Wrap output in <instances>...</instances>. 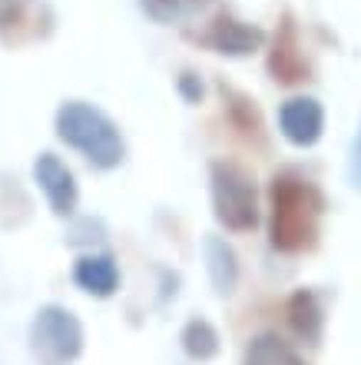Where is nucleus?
Instances as JSON below:
<instances>
[{"instance_id": "4", "label": "nucleus", "mask_w": 361, "mask_h": 365, "mask_svg": "<svg viewBox=\"0 0 361 365\" xmlns=\"http://www.w3.org/2000/svg\"><path fill=\"white\" fill-rule=\"evenodd\" d=\"M30 346L43 365H70L83 352V326L63 306H43L30 326Z\"/></svg>"}, {"instance_id": "16", "label": "nucleus", "mask_w": 361, "mask_h": 365, "mask_svg": "<svg viewBox=\"0 0 361 365\" xmlns=\"http://www.w3.org/2000/svg\"><path fill=\"white\" fill-rule=\"evenodd\" d=\"M206 7H209V0H140V10L146 17L156 20V24H166V27L186 24Z\"/></svg>"}, {"instance_id": "17", "label": "nucleus", "mask_w": 361, "mask_h": 365, "mask_svg": "<svg viewBox=\"0 0 361 365\" xmlns=\"http://www.w3.org/2000/svg\"><path fill=\"white\" fill-rule=\"evenodd\" d=\"M176 87H179V93H182V100H186V103H199L202 93H206L199 73H192V70H182L179 80H176Z\"/></svg>"}, {"instance_id": "9", "label": "nucleus", "mask_w": 361, "mask_h": 365, "mask_svg": "<svg viewBox=\"0 0 361 365\" xmlns=\"http://www.w3.org/2000/svg\"><path fill=\"white\" fill-rule=\"evenodd\" d=\"M202 43L212 47L216 53H222V57H248V53L262 50L266 30L256 27V24H246V20H239V17H232V14L222 10V14L209 24Z\"/></svg>"}, {"instance_id": "1", "label": "nucleus", "mask_w": 361, "mask_h": 365, "mask_svg": "<svg viewBox=\"0 0 361 365\" xmlns=\"http://www.w3.org/2000/svg\"><path fill=\"white\" fill-rule=\"evenodd\" d=\"M325 196L298 173H276L268 182V242L272 250L298 256L318 242Z\"/></svg>"}, {"instance_id": "10", "label": "nucleus", "mask_w": 361, "mask_h": 365, "mask_svg": "<svg viewBox=\"0 0 361 365\" xmlns=\"http://www.w3.org/2000/svg\"><path fill=\"white\" fill-rule=\"evenodd\" d=\"M73 282L93 299H110L120 289V266L110 252L80 256L73 266Z\"/></svg>"}, {"instance_id": "8", "label": "nucleus", "mask_w": 361, "mask_h": 365, "mask_svg": "<svg viewBox=\"0 0 361 365\" xmlns=\"http://www.w3.org/2000/svg\"><path fill=\"white\" fill-rule=\"evenodd\" d=\"M278 133L292 146L308 150L325 133V106L315 96H292L278 106Z\"/></svg>"}, {"instance_id": "2", "label": "nucleus", "mask_w": 361, "mask_h": 365, "mask_svg": "<svg viewBox=\"0 0 361 365\" xmlns=\"http://www.w3.org/2000/svg\"><path fill=\"white\" fill-rule=\"evenodd\" d=\"M57 136L60 143L83 156L93 170H116L126 160V140L120 126L100 110V106L86 103V100H67L57 110Z\"/></svg>"}, {"instance_id": "13", "label": "nucleus", "mask_w": 361, "mask_h": 365, "mask_svg": "<svg viewBox=\"0 0 361 365\" xmlns=\"http://www.w3.org/2000/svg\"><path fill=\"white\" fill-rule=\"evenodd\" d=\"M242 365H308V362L278 332H258V336L248 339L246 352H242Z\"/></svg>"}, {"instance_id": "15", "label": "nucleus", "mask_w": 361, "mask_h": 365, "mask_svg": "<svg viewBox=\"0 0 361 365\" xmlns=\"http://www.w3.org/2000/svg\"><path fill=\"white\" fill-rule=\"evenodd\" d=\"M182 352L192 359V362H209V359L219 356V332L216 326H212L209 319H189L186 322V329H182Z\"/></svg>"}, {"instance_id": "18", "label": "nucleus", "mask_w": 361, "mask_h": 365, "mask_svg": "<svg viewBox=\"0 0 361 365\" xmlns=\"http://www.w3.org/2000/svg\"><path fill=\"white\" fill-rule=\"evenodd\" d=\"M348 180H352L355 190H361V123H358V130H355L352 153H348Z\"/></svg>"}, {"instance_id": "3", "label": "nucleus", "mask_w": 361, "mask_h": 365, "mask_svg": "<svg viewBox=\"0 0 361 365\" xmlns=\"http://www.w3.org/2000/svg\"><path fill=\"white\" fill-rule=\"evenodd\" d=\"M212 216L229 232H252L258 226V190L256 176L236 160L209 163Z\"/></svg>"}, {"instance_id": "5", "label": "nucleus", "mask_w": 361, "mask_h": 365, "mask_svg": "<svg viewBox=\"0 0 361 365\" xmlns=\"http://www.w3.org/2000/svg\"><path fill=\"white\" fill-rule=\"evenodd\" d=\"M53 30V10L47 0H0V43L23 47L43 40Z\"/></svg>"}, {"instance_id": "6", "label": "nucleus", "mask_w": 361, "mask_h": 365, "mask_svg": "<svg viewBox=\"0 0 361 365\" xmlns=\"http://www.w3.org/2000/svg\"><path fill=\"white\" fill-rule=\"evenodd\" d=\"M266 67L272 73V80L282 83V87L302 83L312 73L308 60H305L302 40H298V24H295L292 14H282V20H278V30H276V37H272V50H268Z\"/></svg>"}, {"instance_id": "14", "label": "nucleus", "mask_w": 361, "mask_h": 365, "mask_svg": "<svg viewBox=\"0 0 361 365\" xmlns=\"http://www.w3.org/2000/svg\"><path fill=\"white\" fill-rule=\"evenodd\" d=\"M219 90H222V100H226L229 123L236 126L246 140L262 143V140H266V130H262V113H258L256 100L246 93H239V90H232V87H226V83H219Z\"/></svg>"}, {"instance_id": "12", "label": "nucleus", "mask_w": 361, "mask_h": 365, "mask_svg": "<svg viewBox=\"0 0 361 365\" xmlns=\"http://www.w3.org/2000/svg\"><path fill=\"white\" fill-rule=\"evenodd\" d=\"M202 259H206V272L216 289V296H232L239 286V256L222 236L209 232L202 240Z\"/></svg>"}, {"instance_id": "11", "label": "nucleus", "mask_w": 361, "mask_h": 365, "mask_svg": "<svg viewBox=\"0 0 361 365\" xmlns=\"http://www.w3.org/2000/svg\"><path fill=\"white\" fill-rule=\"evenodd\" d=\"M288 329L302 339L305 346H318L325 332V309L312 289H295L286 302Z\"/></svg>"}, {"instance_id": "7", "label": "nucleus", "mask_w": 361, "mask_h": 365, "mask_svg": "<svg viewBox=\"0 0 361 365\" xmlns=\"http://www.w3.org/2000/svg\"><path fill=\"white\" fill-rule=\"evenodd\" d=\"M33 180L47 196L50 210L57 216H73L76 202H80V186H76V176L57 153H40L33 160Z\"/></svg>"}]
</instances>
